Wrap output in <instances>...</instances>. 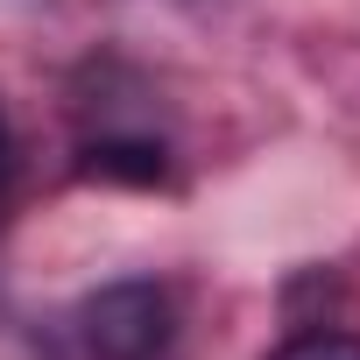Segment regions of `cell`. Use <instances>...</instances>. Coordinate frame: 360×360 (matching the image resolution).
Returning a JSON list of instances; mask_svg holds the SVG:
<instances>
[{
  "instance_id": "1",
  "label": "cell",
  "mask_w": 360,
  "mask_h": 360,
  "mask_svg": "<svg viewBox=\"0 0 360 360\" xmlns=\"http://www.w3.org/2000/svg\"><path fill=\"white\" fill-rule=\"evenodd\" d=\"M78 346L85 360H162L176 346V297L148 276L106 283L78 304Z\"/></svg>"
},
{
  "instance_id": "3",
  "label": "cell",
  "mask_w": 360,
  "mask_h": 360,
  "mask_svg": "<svg viewBox=\"0 0 360 360\" xmlns=\"http://www.w3.org/2000/svg\"><path fill=\"white\" fill-rule=\"evenodd\" d=\"M269 360H360V332H297Z\"/></svg>"
},
{
  "instance_id": "2",
  "label": "cell",
  "mask_w": 360,
  "mask_h": 360,
  "mask_svg": "<svg viewBox=\"0 0 360 360\" xmlns=\"http://www.w3.org/2000/svg\"><path fill=\"white\" fill-rule=\"evenodd\" d=\"M85 176H106V184H162V141H141V134H106V141H85Z\"/></svg>"
},
{
  "instance_id": "4",
  "label": "cell",
  "mask_w": 360,
  "mask_h": 360,
  "mask_svg": "<svg viewBox=\"0 0 360 360\" xmlns=\"http://www.w3.org/2000/svg\"><path fill=\"white\" fill-rule=\"evenodd\" d=\"M0 155H8V120H0Z\"/></svg>"
}]
</instances>
